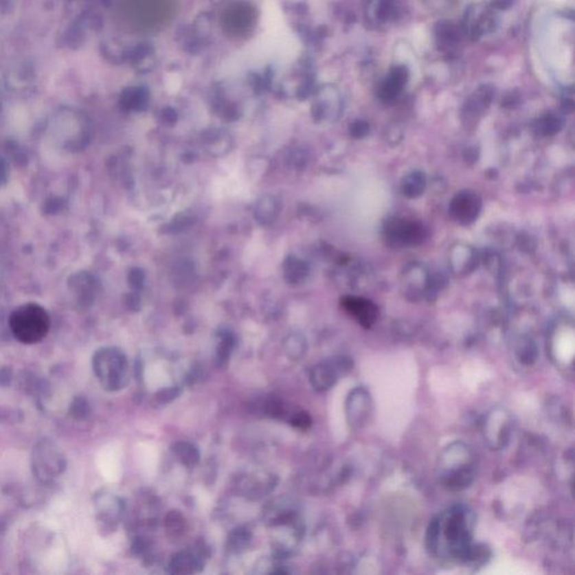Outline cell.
Here are the masks:
<instances>
[{"label": "cell", "mask_w": 575, "mask_h": 575, "mask_svg": "<svg viewBox=\"0 0 575 575\" xmlns=\"http://www.w3.org/2000/svg\"><path fill=\"white\" fill-rule=\"evenodd\" d=\"M475 516L470 508L455 505L431 520L426 534V546L437 559L468 562L473 551Z\"/></svg>", "instance_id": "1"}, {"label": "cell", "mask_w": 575, "mask_h": 575, "mask_svg": "<svg viewBox=\"0 0 575 575\" xmlns=\"http://www.w3.org/2000/svg\"><path fill=\"white\" fill-rule=\"evenodd\" d=\"M475 458L469 445L455 442L444 449L437 465V477L442 486L452 493L465 490L475 477Z\"/></svg>", "instance_id": "2"}, {"label": "cell", "mask_w": 575, "mask_h": 575, "mask_svg": "<svg viewBox=\"0 0 575 575\" xmlns=\"http://www.w3.org/2000/svg\"><path fill=\"white\" fill-rule=\"evenodd\" d=\"M49 325L47 311L33 302L16 308L10 317L12 335L23 344L33 345L43 341L49 332Z\"/></svg>", "instance_id": "3"}, {"label": "cell", "mask_w": 575, "mask_h": 575, "mask_svg": "<svg viewBox=\"0 0 575 575\" xmlns=\"http://www.w3.org/2000/svg\"><path fill=\"white\" fill-rule=\"evenodd\" d=\"M428 236L427 228L422 223L414 219H387L383 227V238L385 243L392 247H417Z\"/></svg>", "instance_id": "4"}, {"label": "cell", "mask_w": 575, "mask_h": 575, "mask_svg": "<svg viewBox=\"0 0 575 575\" xmlns=\"http://www.w3.org/2000/svg\"><path fill=\"white\" fill-rule=\"evenodd\" d=\"M353 368L352 359L348 357H336L315 365L311 371V383L318 392L332 389L339 379L351 372Z\"/></svg>", "instance_id": "5"}, {"label": "cell", "mask_w": 575, "mask_h": 575, "mask_svg": "<svg viewBox=\"0 0 575 575\" xmlns=\"http://www.w3.org/2000/svg\"><path fill=\"white\" fill-rule=\"evenodd\" d=\"M99 374L111 390L120 389L128 381V363L122 352L108 348L98 357Z\"/></svg>", "instance_id": "6"}, {"label": "cell", "mask_w": 575, "mask_h": 575, "mask_svg": "<svg viewBox=\"0 0 575 575\" xmlns=\"http://www.w3.org/2000/svg\"><path fill=\"white\" fill-rule=\"evenodd\" d=\"M512 419L509 412L502 408H495L490 411L484 420V438L493 449H505L510 440Z\"/></svg>", "instance_id": "7"}, {"label": "cell", "mask_w": 575, "mask_h": 575, "mask_svg": "<svg viewBox=\"0 0 575 575\" xmlns=\"http://www.w3.org/2000/svg\"><path fill=\"white\" fill-rule=\"evenodd\" d=\"M372 398L368 389L357 387L348 394L345 411L350 427L354 431H359L369 422L372 412Z\"/></svg>", "instance_id": "8"}, {"label": "cell", "mask_w": 575, "mask_h": 575, "mask_svg": "<svg viewBox=\"0 0 575 575\" xmlns=\"http://www.w3.org/2000/svg\"><path fill=\"white\" fill-rule=\"evenodd\" d=\"M482 208L480 196L473 191L458 192L449 205V212L458 224L470 225L477 221Z\"/></svg>", "instance_id": "9"}, {"label": "cell", "mask_w": 575, "mask_h": 575, "mask_svg": "<svg viewBox=\"0 0 575 575\" xmlns=\"http://www.w3.org/2000/svg\"><path fill=\"white\" fill-rule=\"evenodd\" d=\"M341 306L364 328H371L378 319V306L368 299L348 295L341 300Z\"/></svg>", "instance_id": "10"}, {"label": "cell", "mask_w": 575, "mask_h": 575, "mask_svg": "<svg viewBox=\"0 0 575 575\" xmlns=\"http://www.w3.org/2000/svg\"><path fill=\"white\" fill-rule=\"evenodd\" d=\"M277 477L269 474H253L249 477H244L240 488L243 490L244 495H247L249 499H260L270 493L275 488Z\"/></svg>", "instance_id": "11"}, {"label": "cell", "mask_w": 575, "mask_h": 575, "mask_svg": "<svg viewBox=\"0 0 575 575\" xmlns=\"http://www.w3.org/2000/svg\"><path fill=\"white\" fill-rule=\"evenodd\" d=\"M203 569V554L180 552L170 561V572L173 574H194Z\"/></svg>", "instance_id": "12"}, {"label": "cell", "mask_w": 575, "mask_h": 575, "mask_svg": "<svg viewBox=\"0 0 575 575\" xmlns=\"http://www.w3.org/2000/svg\"><path fill=\"white\" fill-rule=\"evenodd\" d=\"M173 455L183 466L196 468L200 462L199 449L196 445L185 440H179L172 445Z\"/></svg>", "instance_id": "13"}, {"label": "cell", "mask_w": 575, "mask_h": 575, "mask_svg": "<svg viewBox=\"0 0 575 575\" xmlns=\"http://www.w3.org/2000/svg\"><path fill=\"white\" fill-rule=\"evenodd\" d=\"M280 212V205L273 196H264L258 200L256 208V217L262 224H270L277 219Z\"/></svg>", "instance_id": "14"}, {"label": "cell", "mask_w": 575, "mask_h": 575, "mask_svg": "<svg viewBox=\"0 0 575 575\" xmlns=\"http://www.w3.org/2000/svg\"><path fill=\"white\" fill-rule=\"evenodd\" d=\"M426 188V177L420 171H415L403 179V192L406 197L417 198Z\"/></svg>", "instance_id": "15"}, {"label": "cell", "mask_w": 575, "mask_h": 575, "mask_svg": "<svg viewBox=\"0 0 575 575\" xmlns=\"http://www.w3.org/2000/svg\"><path fill=\"white\" fill-rule=\"evenodd\" d=\"M283 348L290 360L299 361L305 357L307 352V343H306L305 337L300 334H291L283 343Z\"/></svg>", "instance_id": "16"}, {"label": "cell", "mask_w": 575, "mask_h": 575, "mask_svg": "<svg viewBox=\"0 0 575 575\" xmlns=\"http://www.w3.org/2000/svg\"><path fill=\"white\" fill-rule=\"evenodd\" d=\"M234 337L229 332H224L221 335L217 351H216V364L218 368L227 365L232 351L234 348Z\"/></svg>", "instance_id": "17"}, {"label": "cell", "mask_w": 575, "mask_h": 575, "mask_svg": "<svg viewBox=\"0 0 575 575\" xmlns=\"http://www.w3.org/2000/svg\"><path fill=\"white\" fill-rule=\"evenodd\" d=\"M252 539L251 532L247 528H237L228 537V550L233 553H240L249 548Z\"/></svg>", "instance_id": "18"}, {"label": "cell", "mask_w": 575, "mask_h": 575, "mask_svg": "<svg viewBox=\"0 0 575 575\" xmlns=\"http://www.w3.org/2000/svg\"><path fill=\"white\" fill-rule=\"evenodd\" d=\"M164 525H166V530L168 532V535L170 537H172V539H178L185 532V517L182 516L179 511H171V512L166 515Z\"/></svg>", "instance_id": "19"}, {"label": "cell", "mask_w": 575, "mask_h": 575, "mask_svg": "<svg viewBox=\"0 0 575 575\" xmlns=\"http://www.w3.org/2000/svg\"><path fill=\"white\" fill-rule=\"evenodd\" d=\"M308 274V267L297 258H290L286 263V277L291 283L300 282Z\"/></svg>", "instance_id": "20"}, {"label": "cell", "mask_w": 575, "mask_h": 575, "mask_svg": "<svg viewBox=\"0 0 575 575\" xmlns=\"http://www.w3.org/2000/svg\"><path fill=\"white\" fill-rule=\"evenodd\" d=\"M181 394V389L178 387H166L162 390L159 391L155 394V401L161 403V405H166V403H171L173 400L177 399Z\"/></svg>", "instance_id": "21"}, {"label": "cell", "mask_w": 575, "mask_h": 575, "mask_svg": "<svg viewBox=\"0 0 575 575\" xmlns=\"http://www.w3.org/2000/svg\"><path fill=\"white\" fill-rule=\"evenodd\" d=\"M289 422L299 429H308L311 426V417L308 412L299 410L290 416Z\"/></svg>", "instance_id": "22"}, {"label": "cell", "mask_w": 575, "mask_h": 575, "mask_svg": "<svg viewBox=\"0 0 575 575\" xmlns=\"http://www.w3.org/2000/svg\"><path fill=\"white\" fill-rule=\"evenodd\" d=\"M369 132V126H368V124L362 123V122H359V123L354 124L353 127H352V134L355 137H363L368 134Z\"/></svg>", "instance_id": "23"}, {"label": "cell", "mask_w": 575, "mask_h": 575, "mask_svg": "<svg viewBox=\"0 0 575 575\" xmlns=\"http://www.w3.org/2000/svg\"><path fill=\"white\" fill-rule=\"evenodd\" d=\"M7 179V168L6 164L0 159V185H3V182L6 181Z\"/></svg>", "instance_id": "24"}]
</instances>
